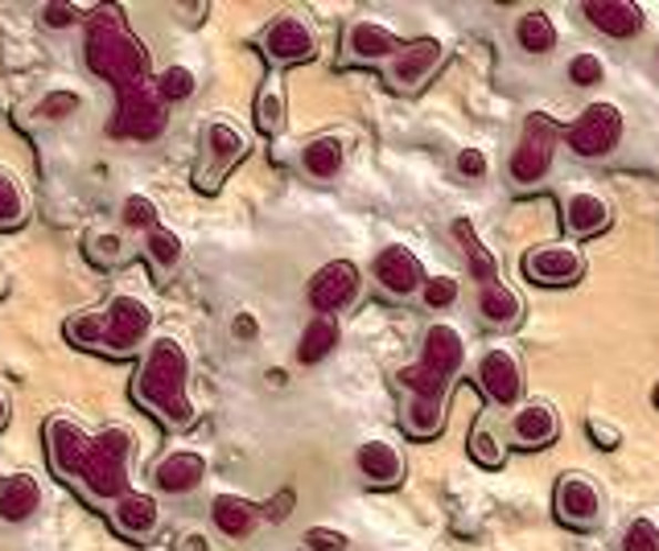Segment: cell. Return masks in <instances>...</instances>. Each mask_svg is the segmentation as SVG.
Returning a JSON list of instances; mask_svg holds the SVG:
<instances>
[{"instance_id": "6da1fadb", "label": "cell", "mask_w": 659, "mask_h": 551, "mask_svg": "<svg viewBox=\"0 0 659 551\" xmlns=\"http://www.w3.org/2000/svg\"><path fill=\"white\" fill-rule=\"evenodd\" d=\"M87 66L100 74V79H107L116 91L153 83V79H148V54L136 45V38L124 30V21H120L116 9H100V13L91 17Z\"/></svg>"}, {"instance_id": "7a4b0ae2", "label": "cell", "mask_w": 659, "mask_h": 551, "mask_svg": "<svg viewBox=\"0 0 659 551\" xmlns=\"http://www.w3.org/2000/svg\"><path fill=\"white\" fill-rule=\"evenodd\" d=\"M186 375H191V363H186V350L177 346L174 337H162L148 350L141 375L132 383V395L145 399L165 424H191L194 407L186 399Z\"/></svg>"}, {"instance_id": "3957f363", "label": "cell", "mask_w": 659, "mask_h": 551, "mask_svg": "<svg viewBox=\"0 0 659 551\" xmlns=\"http://www.w3.org/2000/svg\"><path fill=\"white\" fill-rule=\"evenodd\" d=\"M148 325H153V313H148L145 301H136V297H116L103 313L71 321V337L74 342H83V346L128 354L132 346H141V337L148 334Z\"/></svg>"}, {"instance_id": "277c9868", "label": "cell", "mask_w": 659, "mask_h": 551, "mask_svg": "<svg viewBox=\"0 0 659 551\" xmlns=\"http://www.w3.org/2000/svg\"><path fill=\"white\" fill-rule=\"evenodd\" d=\"M124 457H128V433L124 428H107L100 440H91L87 465H83V481H87L91 498H124L128 493Z\"/></svg>"}, {"instance_id": "5b68a950", "label": "cell", "mask_w": 659, "mask_h": 551, "mask_svg": "<svg viewBox=\"0 0 659 551\" xmlns=\"http://www.w3.org/2000/svg\"><path fill=\"white\" fill-rule=\"evenodd\" d=\"M116 116L107 124L112 136H132V141H153L165 128V107L157 95V83H141V87L116 91Z\"/></svg>"}, {"instance_id": "8992f818", "label": "cell", "mask_w": 659, "mask_h": 551, "mask_svg": "<svg viewBox=\"0 0 659 551\" xmlns=\"http://www.w3.org/2000/svg\"><path fill=\"white\" fill-rule=\"evenodd\" d=\"M618 141H622V112L610 100L589 103L569 128V148L577 157H606L618 148Z\"/></svg>"}, {"instance_id": "52a82bcc", "label": "cell", "mask_w": 659, "mask_h": 551, "mask_svg": "<svg viewBox=\"0 0 659 551\" xmlns=\"http://www.w3.org/2000/svg\"><path fill=\"white\" fill-rule=\"evenodd\" d=\"M553 157H557V128L544 116H532L524 124V136H519V145H515L512 153V181L536 186V181L548 174Z\"/></svg>"}, {"instance_id": "ba28073f", "label": "cell", "mask_w": 659, "mask_h": 551, "mask_svg": "<svg viewBox=\"0 0 659 551\" xmlns=\"http://www.w3.org/2000/svg\"><path fill=\"white\" fill-rule=\"evenodd\" d=\"M524 272H527V280H536V284L565 289V284H577V280H581L586 260H581L577 247L544 243V247H532V251L524 256Z\"/></svg>"}, {"instance_id": "9c48e42d", "label": "cell", "mask_w": 659, "mask_h": 551, "mask_svg": "<svg viewBox=\"0 0 659 551\" xmlns=\"http://www.w3.org/2000/svg\"><path fill=\"white\" fill-rule=\"evenodd\" d=\"M478 375V387H483L498 407H512L524 392V371H519V358H515L507 346H491L474 366Z\"/></svg>"}, {"instance_id": "30bf717a", "label": "cell", "mask_w": 659, "mask_h": 551, "mask_svg": "<svg viewBox=\"0 0 659 551\" xmlns=\"http://www.w3.org/2000/svg\"><path fill=\"white\" fill-rule=\"evenodd\" d=\"M354 292H359V268L351 260H334L309 280V305L318 309L322 318H330L334 309L351 305Z\"/></svg>"}, {"instance_id": "8fae6325", "label": "cell", "mask_w": 659, "mask_h": 551, "mask_svg": "<svg viewBox=\"0 0 659 551\" xmlns=\"http://www.w3.org/2000/svg\"><path fill=\"white\" fill-rule=\"evenodd\" d=\"M371 272H375V280H380L392 297H412L416 289H425V280H429L421 260H416L404 243L383 247L380 256H375V263H371Z\"/></svg>"}, {"instance_id": "7c38bea8", "label": "cell", "mask_w": 659, "mask_h": 551, "mask_svg": "<svg viewBox=\"0 0 659 551\" xmlns=\"http://www.w3.org/2000/svg\"><path fill=\"white\" fill-rule=\"evenodd\" d=\"M581 13H586V21L594 30L615 38V42L635 38V33L643 30V9L635 0H586Z\"/></svg>"}, {"instance_id": "4fadbf2b", "label": "cell", "mask_w": 659, "mask_h": 551, "mask_svg": "<svg viewBox=\"0 0 659 551\" xmlns=\"http://www.w3.org/2000/svg\"><path fill=\"white\" fill-rule=\"evenodd\" d=\"M557 514L560 522H569V527H594L601 514V493L598 486L581 474H569V478H560L557 486Z\"/></svg>"}, {"instance_id": "5bb4252c", "label": "cell", "mask_w": 659, "mask_h": 551, "mask_svg": "<svg viewBox=\"0 0 659 551\" xmlns=\"http://www.w3.org/2000/svg\"><path fill=\"white\" fill-rule=\"evenodd\" d=\"M441 59H445V50H441L437 38H416V42H404V50H400L395 62H392L395 87H404V91L421 87L429 74L441 66Z\"/></svg>"}, {"instance_id": "9a60e30c", "label": "cell", "mask_w": 659, "mask_h": 551, "mask_svg": "<svg viewBox=\"0 0 659 551\" xmlns=\"http://www.w3.org/2000/svg\"><path fill=\"white\" fill-rule=\"evenodd\" d=\"M45 436H50V461L59 469L62 478H83V465H87L91 440L74 424L66 420H50L45 424Z\"/></svg>"}, {"instance_id": "2e32d148", "label": "cell", "mask_w": 659, "mask_h": 551, "mask_svg": "<svg viewBox=\"0 0 659 551\" xmlns=\"http://www.w3.org/2000/svg\"><path fill=\"white\" fill-rule=\"evenodd\" d=\"M421 363H425L433 375L445 378V383L462 371V363H466V342H462V334H457L454 325H429Z\"/></svg>"}, {"instance_id": "e0dca14e", "label": "cell", "mask_w": 659, "mask_h": 551, "mask_svg": "<svg viewBox=\"0 0 659 551\" xmlns=\"http://www.w3.org/2000/svg\"><path fill=\"white\" fill-rule=\"evenodd\" d=\"M264 50H268V59L277 62H306L313 59V33L301 17H280L272 21V30L264 38Z\"/></svg>"}, {"instance_id": "ac0fdd59", "label": "cell", "mask_w": 659, "mask_h": 551, "mask_svg": "<svg viewBox=\"0 0 659 551\" xmlns=\"http://www.w3.org/2000/svg\"><path fill=\"white\" fill-rule=\"evenodd\" d=\"M512 436L519 449H544L560 436V420L553 404H527L515 412L512 420Z\"/></svg>"}, {"instance_id": "d6986e66", "label": "cell", "mask_w": 659, "mask_h": 551, "mask_svg": "<svg viewBox=\"0 0 659 551\" xmlns=\"http://www.w3.org/2000/svg\"><path fill=\"white\" fill-rule=\"evenodd\" d=\"M565 222H569V231L577 235V239H594V235H601L610 222H615V210H610V202H606L601 194L581 189V194H569V202H565Z\"/></svg>"}, {"instance_id": "ffe728a7", "label": "cell", "mask_w": 659, "mask_h": 551, "mask_svg": "<svg viewBox=\"0 0 659 551\" xmlns=\"http://www.w3.org/2000/svg\"><path fill=\"white\" fill-rule=\"evenodd\" d=\"M347 50L363 62H380V59H395V54L404 50V42H400L388 25L359 21V25H351V33H347Z\"/></svg>"}, {"instance_id": "44dd1931", "label": "cell", "mask_w": 659, "mask_h": 551, "mask_svg": "<svg viewBox=\"0 0 659 551\" xmlns=\"http://www.w3.org/2000/svg\"><path fill=\"white\" fill-rule=\"evenodd\" d=\"M359 474H363L371 486H395L400 481V474H404V457L395 453V445H388V440H367V445H359Z\"/></svg>"}, {"instance_id": "7402d4cb", "label": "cell", "mask_w": 659, "mask_h": 551, "mask_svg": "<svg viewBox=\"0 0 659 551\" xmlns=\"http://www.w3.org/2000/svg\"><path fill=\"white\" fill-rule=\"evenodd\" d=\"M203 478H206L203 453L177 449V453H169L162 465H157V486H162L165 493H191Z\"/></svg>"}, {"instance_id": "603a6c76", "label": "cell", "mask_w": 659, "mask_h": 551, "mask_svg": "<svg viewBox=\"0 0 659 551\" xmlns=\"http://www.w3.org/2000/svg\"><path fill=\"white\" fill-rule=\"evenodd\" d=\"M38 498H42V490H38V481L30 474H9V478L0 481V519L4 522L30 519L33 510H38Z\"/></svg>"}, {"instance_id": "cb8c5ba5", "label": "cell", "mask_w": 659, "mask_h": 551, "mask_svg": "<svg viewBox=\"0 0 659 551\" xmlns=\"http://www.w3.org/2000/svg\"><path fill=\"white\" fill-rule=\"evenodd\" d=\"M157 502L148 498V493H124L116 507V527L124 531L128 539H148L157 531Z\"/></svg>"}, {"instance_id": "d4e9b609", "label": "cell", "mask_w": 659, "mask_h": 551, "mask_svg": "<svg viewBox=\"0 0 659 551\" xmlns=\"http://www.w3.org/2000/svg\"><path fill=\"white\" fill-rule=\"evenodd\" d=\"M478 313L486 321H495V325H515L524 318V301L503 280H491V284H478Z\"/></svg>"}, {"instance_id": "484cf974", "label": "cell", "mask_w": 659, "mask_h": 551, "mask_svg": "<svg viewBox=\"0 0 659 551\" xmlns=\"http://www.w3.org/2000/svg\"><path fill=\"white\" fill-rule=\"evenodd\" d=\"M515 38H519V50L524 54H553L557 50V25L544 9H527L519 21H515Z\"/></svg>"}, {"instance_id": "4316f807", "label": "cell", "mask_w": 659, "mask_h": 551, "mask_svg": "<svg viewBox=\"0 0 659 551\" xmlns=\"http://www.w3.org/2000/svg\"><path fill=\"white\" fill-rule=\"evenodd\" d=\"M454 235L457 243H462V251H466V263H470V276L478 280V284H491V280H498V260L495 251L474 235V227H470L466 218H457L454 222Z\"/></svg>"}, {"instance_id": "83f0119b", "label": "cell", "mask_w": 659, "mask_h": 551, "mask_svg": "<svg viewBox=\"0 0 659 551\" xmlns=\"http://www.w3.org/2000/svg\"><path fill=\"white\" fill-rule=\"evenodd\" d=\"M210 514H215V527H219L223 536H235V539L248 536L251 522H256V507H251L248 498H235V493H219Z\"/></svg>"}, {"instance_id": "f1b7e54d", "label": "cell", "mask_w": 659, "mask_h": 551, "mask_svg": "<svg viewBox=\"0 0 659 551\" xmlns=\"http://www.w3.org/2000/svg\"><path fill=\"white\" fill-rule=\"evenodd\" d=\"M441 424H445V399L412 395V404L404 407V428H409L416 440H429V436L441 433Z\"/></svg>"}, {"instance_id": "f546056e", "label": "cell", "mask_w": 659, "mask_h": 551, "mask_svg": "<svg viewBox=\"0 0 659 551\" xmlns=\"http://www.w3.org/2000/svg\"><path fill=\"white\" fill-rule=\"evenodd\" d=\"M338 346V325H334V318H318L309 321L306 325V334H301V346H297V358L306 366H313V363H322L326 354Z\"/></svg>"}, {"instance_id": "4dcf8cb0", "label": "cell", "mask_w": 659, "mask_h": 551, "mask_svg": "<svg viewBox=\"0 0 659 551\" xmlns=\"http://www.w3.org/2000/svg\"><path fill=\"white\" fill-rule=\"evenodd\" d=\"M301 165H306L309 177H338V169H342V145H338L334 136H322V141H313V145H306V153H301Z\"/></svg>"}, {"instance_id": "1f68e13d", "label": "cell", "mask_w": 659, "mask_h": 551, "mask_svg": "<svg viewBox=\"0 0 659 551\" xmlns=\"http://www.w3.org/2000/svg\"><path fill=\"white\" fill-rule=\"evenodd\" d=\"M395 378H400V387H409L412 395H429V399H445V387H450V383L441 375H433L425 363H409Z\"/></svg>"}, {"instance_id": "d6a6232c", "label": "cell", "mask_w": 659, "mask_h": 551, "mask_svg": "<svg viewBox=\"0 0 659 551\" xmlns=\"http://www.w3.org/2000/svg\"><path fill=\"white\" fill-rule=\"evenodd\" d=\"M206 148H210V153L223 160V169H227L235 157H244L248 145H244V136H239L231 124H210V128H206Z\"/></svg>"}, {"instance_id": "836d02e7", "label": "cell", "mask_w": 659, "mask_h": 551, "mask_svg": "<svg viewBox=\"0 0 659 551\" xmlns=\"http://www.w3.org/2000/svg\"><path fill=\"white\" fill-rule=\"evenodd\" d=\"M280 124H285V100H280L277 87H264L260 103H256V128H260L264 136H277Z\"/></svg>"}, {"instance_id": "e575fe53", "label": "cell", "mask_w": 659, "mask_h": 551, "mask_svg": "<svg viewBox=\"0 0 659 551\" xmlns=\"http://www.w3.org/2000/svg\"><path fill=\"white\" fill-rule=\"evenodd\" d=\"M157 95H162V103L191 100V95H194V74L186 71V66H169V71L157 79Z\"/></svg>"}, {"instance_id": "d590c367", "label": "cell", "mask_w": 659, "mask_h": 551, "mask_svg": "<svg viewBox=\"0 0 659 551\" xmlns=\"http://www.w3.org/2000/svg\"><path fill=\"white\" fill-rule=\"evenodd\" d=\"M601 79H606V66H601L598 54L581 50V54L569 59V83H577V87H598Z\"/></svg>"}, {"instance_id": "8d00e7d4", "label": "cell", "mask_w": 659, "mask_h": 551, "mask_svg": "<svg viewBox=\"0 0 659 551\" xmlns=\"http://www.w3.org/2000/svg\"><path fill=\"white\" fill-rule=\"evenodd\" d=\"M148 256L162 263V268H174L182 260V239L174 231H165V227H153L148 231Z\"/></svg>"}, {"instance_id": "74e56055", "label": "cell", "mask_w": 659, "mask_h": 551, "mask_svg": "<svg viewBox=\"0 0 659 551\" xmlns=\"http://www.w3.org/2000/svg\"><path fill=\"white\" fill-rule=\"evenodd\" d=\"M421 297H425L429 309H450L457 301V280L454 276H429Z\"/></svg>"}, {"instance_id": "f35d334b", "label": "cell", "mask_w": 659, "mask_h": 551, "mask_svg": "<svg viewBox=\"0 0 659 551\" xmlns=\"http://www.w3.org/2000/svg\"><path fill=\"white\" fill-rule=\"evenodd\" d=\"M622 551H659V527L651 519H639L627 527Z\"/></svg>"}, {"instance_id": "ab89813d", "label": "cell", "mask_w": 659, "mask_h": 551, "mask_svg": "<svg viewBox=\"0 0 659 551\" xmlns=\"http://www.w3.org/2000/svg\"><path fill=\"white\" fill-rule=\"evenodd\" d=\"M306 548L309 551H347L351 548V539L342 536V531H334V527H309Z\"/></svg>"}, {"instance_id": "60d3db41", "label": "cell", "mask_w": 659, "mask_h": 551, "mask_svg": "<svg viewBox=\"0 0 659 551\" xmlns=\"http://www.w3.org/2000/svg\"><path fill=\"white\" fill-rule=\"evenodd\" d=\"M124 222H132V227H157V206L148 202L145 194H132L128 202H124Z\"/></svg>"}, {"instance_id": "b9f144b4", "label": "cell", "mask_w": 659, "mask_h": 551, "mask_svg": "<svg viewBox=\"0 0 659 551\" xmlns=\"http://www.w3.org/2000/svg\"><path fill=\"white\" fill-rule=\"evenodd\" d=\"M17 218H21V194H17V186L9 177L0 174V227H9Z\"/></svg>"}, {"instance_id": "7bdbcfd3", "label": "cell", "mask_w": 659, "mask_h": 551, "mask_svg": "<svg viewBox=\"0 0 659 551\" xmlns=\"http://www.w3.org/2000/svg\"><path fill=\"white\" fill-rule=\"evenodd\" d=\"M470 453H474V461H483V465L503 461V453L495 449V436L486 433V428H474V436H470Z\"/></svg>"}, {"instance_id": "ee69618b", "label": "cell", "mask_w": 659, "mask_h": 551, "mask_svg": "<svg viewBox=\"0 0 659 551\" xmlns=\"http://www.w3.org/2000/svg\"><path fill=\"white\" fill-rule=\"evenodd\" d=\"M74 107H79V95H74V91H54V95H45L42 100V116L62 119V116H71Z\"/></svg>"}, {"instance_id": "f6af8a7d", "label": "cell", "mask_w": 659, "mask_h": 551, "mask_svg": "<svg viewBox=\"0 0 659 551\" xmlns=\"http://www.w3.org/2000/svg\"><path fill=\"white\" fill-rule=\"evenodd\" d=\"M457 174L470 177V181H474V177H486V153L483 148H462V153H457Z\"/></svg>"}, {"instance_id": "bcb514c9", "label": "cell", "mask_w": 659, "mask_h": 551, "mask_svg": "<svg viewBox=\"0 0 659 551\" xmlns=\"http://www.w3.org/2000/svg\"><path fill=\"white\" fill-rule=\"evenodd\" d=\"M42 17H45V25L66 30V25H74V21H79V9H71V4H45Z\"/></svg>"}, {"instance_id": "7dc6e473", "label": "cell", "mask_w": 659, "mask_h": 551, "mask_svg": "<svg viewBox=\"0 0 659 551\" xmlns=\"http://www.w3.org/2000/svg\"><path fill=\"white\" fill-rule=\"evenodd\" d=\"M95 243H100L95 251H100V256H107V260H116V256H120V239H116V235H95Z\"/></svg>"}, {"instance_id": "c3c4849f", "label": "cell", "mask_w": 659, "mask_h": 551, "mask_svg": "<svg viewBox=\"0 0 659 551\" xmlns=\"http://www.w3.org/2000/svg\"><path fill=\"white\" fill-rule=\"evenodd\" d=\"M289 510H294V490L277 493V502H272V507H268V514H272V519H285V514H289Z\"/></svg>"}, {"instance_id": "681fc988", "label": "cell", "mask_w": 659, "mask_h": 551, "mask_svg": "<svg viewBox=\"0 0 659 551\" xmlns=\"http://www.w3.org/2000/svg\"><path fill=\"white\" fill-rule=\"evenodd\" d=\"M235 337H256V318H248V313H239V318L231 321Z\"/></svg>"}, {"instance_id": "f907efd6", "label": "cell", "mask_w": 659, "mask_h": 551, "mask_svg": "<svg viewBox=\"0 0 659 551\" xmlns=\"http://www.w3.org/2000/svg\"><path fill=\"white\" fill-rule=\"evenodd\" d=\"M589 428H594V436H598L601 449H615V445H618V433H610V428H601V424H589Z\"/></svg>"}, {"instance_id": "816d5d0a", "label": "cell", "mask_w": 659, "mask_h": 551, "mask_svg": "<svg viewBox=\"0 0 659 551\" xmlns=\"http://www.w3.org/2000/svg\"><path fill=\"white\" fill-rule=\"evenodd\" d=\"M4 412H9V404H4V395H0V420H4Z\"/></svg>"}, {"instance_id": "f5cc1de1", "label": "cell", "mask_w": 659, "mask_h": 551, "mask_svg": "<svg viewBox=\"0 0 659 551\" xmlns=\"http://www.w3.org/2000/svg\"><path fill=\"white\" fill-rule=\"evenodd\" d=\"M656 404H659V387H656Z\"/></svg>"}]
</instances>
